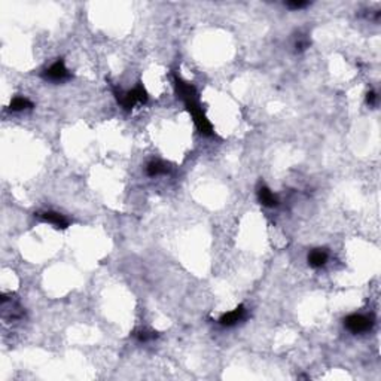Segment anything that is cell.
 <instances>
[{
    "label": "cell",
    "instance_id": "obj_1",
    "mask_svg": "<svg viewBox=\"0 0 381 381\" xmlns=\"http://www.w3.org/2000/svg\"><path fill=\"white\" fill-rule=\"evenodd\" d=\"M115 96H116L118 103L121 104L125 110H131L134 106L148 102V92H146V89L143 88L141 84H139L136 88H133L131 91H127V92L115 91Z\"/></svg>",
    "mask_w": 381,
    "mask_h": 381
},
{
    "label": "cell",
    "instance_id": "obj_2",
    "mask_svg": "<svg viewBox=\"0 0 381 381\" xmlns=\"http://www.w3.org/2000/svg\"><path fill=\"white\" fill-rule=\"evenodd\" d=\"M344 325L351 334H364L374 326V317L368 314H350L346 317Z\"/></svg>",
    "mask_w": 381,
    "mask_h": 381
},
{
    "label": "cell",
    "instance_id": "obj_3",
    "mask_svg": "<svg viewBox=\"0 0 381 381\" xmlns=\"http://www.w3.org/2000/svg\"><path fill=\"white\" fill-rule=\"evenodd\" d=\"M42 76H43V79L51 81V82H64V81L70 79L72 75H70V72L67 70V67H66L64 61H63V60H58V61H55L54 64H51L48 69L43 70Z\"/></svg>",
    "mask_w": 381,
    "mask_h": 381
},
{
    "label": "cell",
    "instance_id": "obj_4",
    "mask_svg": "<svg viewBox=\"0 0 381 381\" xmlns=\"http://www.w3.org/2000/svg\"><path fill=\"white\" fill-rule=\"evenodd\" d=\"M247 317V312L243 305H239L237 308L231 310V312L225 313L221 319H219V323L225 328H232L239 323H242L243 320Z\"/></svg>",
    "mask_w": 381,
    "mask_h": 381
},
{
    "label": "cell",
    "instance_id": "obj_5",
    "mask_svg": "<svg viewBox=\"0 0 381 381\" xmlns=\"http://www.w3.org/2000/svg\"><path fill=\"white\" fill-rule=\"evenodd\" d=\"M37 216L40 218V221H43V222H46L50 225H54L55 228H58V229H66L70 225L69 219L64 215L58 213V211H51L50 210V211L39 213Z\"/></svg>",
    "mask_w": 381,
    "mask_h": 381
},
{
    "label": "cell",
    "instance_id": "obj_6",
    "mask_svg": "<svg viewBox=\"0 0 381 381\" xmlns=\"http://www.w3.org/2000/svg\"><path fill=\"white\" fill-rule=\"evenodd\" d=\"M258 200L262 206L265 207H276L278 204L277 195L267 186H260L258 189Z\"/></svg>",
    "mask_w": 381,
    "mask_h": 381
},
{
    "label": "cell",
    "instance_id": "obj_7",
    "mask_svg": "<svg viewBox=\"0 0 381 381\" xmlns=\"http://www.w3.org/2000/svg\"><path fill=\"white\" fill-rule=\"evenodd\" d=\"M307 260L312 268H322L328 262V252L325 249H314L308 253Z\"/></svg>",
    "mask_w": 381,
    "mask_h": 381
},
{
    "label": "cell",
    "instance_id": "obj_8",
    "mask_svg": "<svg viewBox=\"0 0 381 381\" xmlns=\"http://www.w3.org/2000/svg\"><path fill=\"white\" fill-rule=\"evenodd\" d=\"M170 165L165 164L164 161H159V159H155V161H151L148 165H146V174L151 176V177H155V176H161V174H169L170 173Z\"/></svg>",
    "mask_w": 381,
    "mask_h": 381
},
{
    "label": "cell",
    "instance_id": "obj_9",
    "mask_svg": "<svg viewBox=\"0 0 381 381\" xmlns=\"http://www.w3.org/2000/svg\"><path fill=\"white\" fill-rule=\"evenodd\" d=\"M32 107H33V103L26 97H15L9 104V110L12 112H21V110H27Z\"/></svg>",
    "mask_w": 381,
    "mask_h": 381
},
{
    "label": "cell",
    "instance_id": "obj_10",
    "mask_svg": "<svg viewBox=\"0 0 381 381\" xmlns=\"http://www.w3.org/2000/svg\"><path fill=\"white\" fill-rule=\"evenodd\" d=\"M136 337H137V340H139L140 343H148V341L155 340L156 334L155 332H149V330H140V332L136 334Z\"/></svg>",
    "mask_w": 381,
    "mask_h": 381
},
{
    "label": "cell",
    "instance_id": "obj_11",
    "mask_svg": "<svg viewBox=\"0 0 381 381\" xmlns=\"http://www.w3.org/2000/svg\"><path fill=\"white\" fill-rule=\"evenodd\" d=\"M286 6L289 8V9H302V8H307L308 6V2H302V0H294V2H288L286 3Z\"/></svg>",
    "mask_w": 381,
    "mask_h": 381
},
{
    "label": "cell",
    "instance_id": "obj_12",
    "mask_svg": "<svg viewBox=\"0 0 381 381\" xmlns=\"http://www.w3.org/2000/svg\"><path fill=\"white\" fill-rule=\"evenodd\" d=\"M310 46V42L307 40V39H299L296 43H295V48H296V51H304V50H307Z\"/></svg>",
    "mask_w": 381,
    "mask_h": 381
},
{
    "label": "cell",
    "instance_id": "obj_13",
    "mask_svg": "<svg viewBox=\"0 0 381 381\" xmlns=\"http://www.w3.org/2000/svg\"><path fill=\"white\" fill-rule=\"evenodd\" d=\"M377 99H378L377 92L369 91V92L366 94V104H369V106H375V103H377Z\"/></svg>",
    "mask_w": 381,
    "mask_h": 381
}]
</instances>
